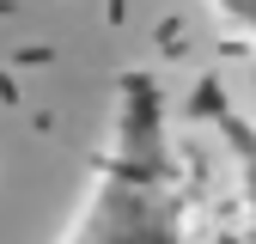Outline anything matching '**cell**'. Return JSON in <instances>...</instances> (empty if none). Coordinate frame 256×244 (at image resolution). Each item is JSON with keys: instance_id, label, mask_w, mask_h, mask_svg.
Returning <instances> with one entry per match:
<instances>
[{"instance_id": "1", "label": "cell", "mask_w": 256, "mask_h": 244, "mask_svg": "<svg viewBox=\"0 0 256 244\" xmlns=\"http://www.w3.org/2000/svg\"><path fill=\"white\" fill-rule=\"evenodd\" d=\"M61 244H189V202L171 152L165 86L146 68H128L116 80L104 152Z\"/></svg>"}, {"instance_id": "2", "label": "cell", "mask_w": 256, "mask_h": 244, "mask_svg": "<svg viewBox=\"0 0 256 244\" xmlns=\"http://www.w3.org/2000/svg\"><path fill=\"white\" fill-rule=\"evenodd\" d=\"M196 104L208 116V128L220 134V146L232 152V171H238V214H244V232L256 244V116H244L220 86H202Z\"/></svg>"}, {"instance_id": "3", "label": "cell", "mask_w": 256, "mask_h": 244, "mask_svg": "<svg viewBox=\"0 0 256 244\" xmlns=\"http://www.w3.org/2000/svg\"><path fill=\"white\" fill-rule=\"evenodd\" d=\"M214 12L226 18L232 30H244V37H256V0H214Z\"/></svg>"}]
</instances>
